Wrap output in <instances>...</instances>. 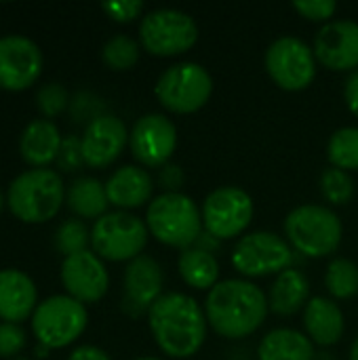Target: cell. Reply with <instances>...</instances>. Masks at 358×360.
<instances>
[{"label": "cell", "mask_w": 358, "mask_h": 360, "mask_svg": "<svg viewBox=\"0 0 358 360\" xmlns=\"http://www.w3.org/2000/svg\"><path fill=\"white\" fill-rule=\"evenodd\" d=\"M148 325L156 346L171 359L194 356L207 340V314L186 293L160 295L148 312Z\"/></svg>", "instance_id": "obj_1"}, {"label": "cell", "mask_w": 358, "mask_h": 360, "mask_svg": "<svg viewBox=\"0 0 358 360\" xmlns=\"http://www.w3.org/2000/svg\"><path fill=\"white\" fill-rule=\"evenodd\" d=\"M268 310L270 304L266 293L243 278L219 281L205 302L207 323L215 333L228 340H241L255 333L264 325Z\"/></svg>", "instance_id": "obj_2"}, {"label": "cell", "mask_w": 358, "mask_h": 360, "mask_svg": "<svg viewBox=\"0 0 358 360\" xmlns=\"http://www.w3.org/2000/svg\"><path fill=\"white\" fill-rule=\"evenodd\" d=\"M146 226L150 234L169 247L190 249L203 234V211L181 192H165L148 205Z\"/></svg>", "instance_id": "obj_3"}, {"label": "cell", "mask_w": 358, "mask_h": 360, "mask_svg": "<svg viewBox=\"0 0 358 360\" xmlns=\"http://www.w3.org/2000/svg\"><path fill=\"white\" fill-rule=\"evenodd\" d=\"M65 198L61 175L53 169H30L13 179L6 202L13 215L25 224H42L53 219Z\"/></svg>", "instance_id": "obj_4"}, {"label": "cell", "mask_w": 358, "mask_h": 360, "mask_svg": "<svg viewBox=\"0 0 358 360\" xmlns=\"http://www.w3.org/2000/svg\"><path fill=\"white\" fill-rule=\"evenodd\" d=\"M340 217L323 205L295 207L285 217V236L291 249L306 257H325L338 251L342 243Z\"/></svg>", "instance_id": "obj_5"}, {"label": "cell", "mask_w": 358, "mask_h": 360, "mask_svg": "<svg viewBox=\"0 0 358 360\" xmlns=\"http://www.w3.org/2000/svg\"><path fill=\"white\" fill-rule=\"evenodd\" d=\"M154 93L160 105L169 112L192 114L209 101L213 93V78L200 63L181 61L158 76Z\"/></svg>", "instance_id": "obj_6"}, {"label": "cell", "mask_w": 358, "mask_h": 360, "mask_svg": "<svg viewBox=\"0 0 358 360\" xmlns=\"http://www.w3.org/2000/svg\"><path fill=\"white\" fill-rule=\"evenodd\" d=\"M89 314L84 304L70 295H53L40 302L32 314V331L38 344L53 348H65L74 344L87 329Z\"/></svg>", "instance_id": "obj_7"}, {"label": "cell", "mask_w": 358, "mask_h": 360, "mask_svg": "<svg viewBox=\"0 0 358 360\" xmlns=\"http://www.w3.org/2000/svg\"><path fill=\"white\" fill-rule=\"evenodd\" d=\"M148 226L127 211H114L99 217L91 230L95 255L110 262H133L148 245Z\"/></svg>", "instance_id": "obj_8"}, {"label": "cell", "mask_w": 358, "mask_h": 360, "mask_svg": "<svg viewBox=\"0 0 358 360\" xmlns=\"http://www.w3.org/2000/svg\"><path fill=\"white\" fill-rule=\"evenodd\" d=\"M198 40L194 17L179 8L150 11L139 23V42L150 55L171 57L186 53Z\"/></svg>", "instance_id": "obj_9"}, {"label": "cell", "mask_w": 358, "mask_h": 360, "mask_svg": "<svg viewBox=\"0 0 358 360\" xmlns=\"http://www.w3.org/2000/svg\"><path fill=\"white\" fill-rule=\"evenodd\" d=\"M293 249L287 238L272 232H251L238 238L232 251V266L247 278L281 274L289 270Z\"/></svg>", "instance_id": "obj_10"}, {"label": "cell", "mask_w": 358, "mask_h": 360, "mask_svg": "<svg viewBox=\"0 0 358 360\" xmlns=\"http://www.w3.org/2000/svg\"><path fill=\"white\" fill-rule=\"evenodd\" d=\"M266 72L285 91H304L317 76V57L298 36H281L266 51Z\"/></svg>", "instance_id": "obj_11"}, {"label": "cell", "mask_w": 358, "mask_h": 360, "mask_svg": "<svg viewBox=\"0 0 358 360\" xmlns=\"http://www.w3.org/2000/svg\"><path fill=\"white\" fill-rule=\"evenodd\" d=\"M205 232L217 240H230L243 234L253 219V200L249 192L238 186H222L213 190L203 205Z\"/></svg>", "instance_id": "obj_12"}, {"label": "cell", "mask_w": 358, "mask_h": 360, "mask_svg": "<svg viewBox=\"0 0 358 360\" xmlns=\"http://www.w3.org/2000/svg\"><path fill=\"white\" fill-rule=\"evenodd\" d=\"M131 154L143 167H165L177 146V129L165 114L152 112L133 124L129 133Z\"/></svg>", "instance_id": "obj_13"}, {"label": "cell", "mask_w": 358, "mask_h": 360, "mask_svg": "<svg viewBox=\"0 0 358 360\" xmlns=\"http://www.w3.org/2000/svg\"><path fill=\"white\" fill-rule=\"evenodd\" d=\"M42 72V53L38 44L25 36L11 34L0 38V86L6 91H23L36 82Z\"/></svg>", "instance_id": "obj_14"}, {"label": "cell", "mask_w": 358, "mask_h": 360, "mask_svg": "<svg viewBox=\"0 0 358 360\" xmlns=\"http://www.w3.org/2000/svg\"><path fill=\"white\" fill-rule=\"evenodd\" d=\"M162 268L150 255H139L129 262L124 270V297H122V312L137 319L148 314L154 302L162 295Z\"/></svg>", "instance_id": "obj_15"}, {"label": "cell", "mask_w": 358, "mask_h": 360, "mask_svg": "<svg viewBox=\"0 0 358 360\" xmlns=\"http://www.w3.org/2000/svg\"><path fill=\"white\" fill-rule=\"evenodd\" d=\"M61 283L70 297L80 304H95L108 293L110 276L99 255L82 251L63 259Z\"/></svg>", "instance_id": "obj_16"}, {"label": "cell", "mask_w": 358, "mask_h": 360, "mask_svg": "<svg viewBox=\"0 0 358 360\" xmlns=\"http://www.w3.org/2000/svg\"><path fill=\"white\" fill-rule=\"evenodd\" d=\"M127 143H129V131L124 122L114 114H99L87 124L80 137L84 165L95 169L108 167L120 156Z\"/></svg>", "instance_id": "obj_17"}, {"label": "cell", "mask_w": 358, "mask_h": 360, "mask_svg": "<svg viewBox=\"0 0 358 360\" xmlns=\"http://www.w3.org/2000/svg\"><path fill=\"white\" fill-rule=\"evenodd\" d=\"M314 57L325 68L344 72L358 70V23L338 19L325 23L314 38Z\"/></svg>", "instance_id": "obj_18"}, {"label": "cell", "mask_w": 358, "mask_h": 360, "mask_svg": "<svg viewBox=\"0 0 358 360\" xmlns=\"http://www.w3.org/2000/svg\"><path fill=\"white\" fill-rule=\"evenodd\" d=\"M154 179L152 175L135 165H124L116 169L106 181V194L110 205L118 209H137L152 202Z\"/></svg>", "instance_id": "obj_19"}, {"label": "cell", "mask_w": 358, "mask_h": 360, "mask_svg": "<svg viewBox=\"0 0 358 360\" xmlns=\"http://www.w3.org/2000/svg\"><path fill=\"white\" fill-rule=\"evenodd\" d=\"M38 293L32 278L15 268L0 270V319L4 323H19L34 314Z\"/></svg>", "instance_id": "obj_20"}, {"label": "cell", "mask_w": 358, "mask_h": 360, "mask_svg": "<svg viewBox=\"0 0 358 360\" xmlns=\"http://www.w3.org/2000/svg\"><path fill=\"white\" fill-rule=\"evenodd\" d=\"M304 327L312 344L333 346L342 340L344 329H346L344 312L333 300L312 297L304 310Z\"/></svg>", "instance_id": "obj_21"}, {"label": "cell", "mask_w": 358, "mask_h": 360, "mask_svg": "<svg viewBox=\"0 0 358 360\" xmlns=\"http://www.w3.org/2000/svg\"><path fill=\"white\" fill-rule=\"evenodd\" d=\"M61 143L63 139L59 135V129L51 120L38 118V120H32L23 129L21 139H19V152L27 165L42 169L49 162L57 160Z\"/></svg>", "instance_id": "obj_22"}, {"label": "cell", "mask_w": 358, "mask_h": 360, "mask_svg": "<svg viewBox=\"0 0 358 360\" xmlns=\"http://www.w3.org/2000/svg\"><path fill=\"white\" fill-rule=\"evenodd\" d=\"M260 360H314V344L302 331L295 329H272L257 346Z\"/></svg>", "instance_id": "obj_23"}, {"label": "cell", "mask_w": 358, "mask_h": 360, "mask_svg": "<svg viewBox=\"0 0 358 360\" xmlns=\"http://www.w3.org/2000/svg\"><path fill=\"white\" fill-rule=\"evenodd\" d=\"M308 297H310L308 278L300 270L289 268L276 276V281L270 289V295H268V304L274 314L289 316V314H295L298 310H302L308 304Z\"/></svg>", "instance_id": "obj_24"}, {"label": "cell", "mask_w": 358, "mask_h": 360, "mask_svg": "<svg viewBox=\"0 0 358 360\" xmlns=\"http://www.w3.org/2000/svg\"><path fill=\"white\" fill-rule=\"evenodd\" d=\"M177 270H179L184 283L190 285L192 289H198V291H205V289L211 291L219 283L217 257L205 249H198V247H190V249H184L179 253Z\"/></svg>", "instance_id": "obj_25"}, {"label": "cell", "mask_w": 358, "mask_h": 360, "mask_svg": "<svg viewBox=\"0 0 358 360\" xmlns=\"http://www.w3.org/2000/svg\"><path fill=\"white\" fill-rule=\"evenodd\" d=\"M65 202L72 213L91 219L103 217L110 205L106 186L95 177H78L76 181H72L70 190L65 192Z\"/></svg>", "instance_id": "obj_26"}, {"label": "cell", "mask_w": 358, "mask_h": 360, "mask_svg": "<svg viewBox=\"0 0 358 360\" xmlns=\"http://www.w3.org/2000/svg\"><path fill=\"white\" fill-rule=\"evenodd\" d=\"M325 287L335 300H352L358 295V266L346 257H335L327 266Z\"/></svg>", "instance_id": "obj_27"}, {"label": "cell", "mask_w": 358, "mask_h": 360, "mask_svg": "<svg viewBox=\"0 0 358 360\" xmlns=\"http://www.w3.org/2000/svg\"><path fill=\"white\" fill-rule=\"evenodd\" d=\"M331 167L342 171H358V127L338 129L327 143Z\"/></svg>", "instance_id": "obj_28"}, {"label": "cell", "mask_w": 358, "mask_h": 360, "mask_svg": "<svg viewBox=\"0 0 358 360\" xmlns=\"http://www.w3.org/2000/svg\"><path fill=\"white\" fill-rule=\"evenodd\" d=\"M101 59L112 70H129L139 59V44L127 34H116L103 44Z\"/></svg>", "instance_id": "obj_29"}, {"label": "cell", "mask_w": 358, "mask_h": 360, "mask_svg": "<svg viewBox=\"0 0 358 360\" xmlns=\"http://www.w3.org/2000/svg\"><path fill=\"white\" fill-rule=\"evenodd\" d=\"M321 192L331 205H346L354 196V181L348 171L329 167L321 175Z\"/></svg>", "instance_id": "obj_30"}, {"label": "cell", "mask_w": 358, "mask_h": 360, "mask_svg": "<svg viewBox=\"0 0 358 360\" xmlns=\"http://www.w3.org/2000/svg\"><path fill=\"white\" fill-rule=\"evenodd\" d=\"M89 243H91V232L78 219L63 221L55 232V249L65 257L87 251Z\"/></svg>", "instance_id": "obj_31"}, {"label": "cell", "mask_w": 358, "mask_h": 360, "mask_svg": "<svg viewBox=\"0 0 358 360\" xmlns=\"http://www.w3.org/2000/svg\"><path fill=\"white\" fill-rule=\"evenodd\" d=\"M70 103L68 91L59 82H46L38 89L36 93V105L42 116H57L61 114Z\"/></svg>", "instance_id": "obj_32"}, {"label": "cell", "mask_w": 358, "mask_h": 360, "mask_svg": "<svg viewBox=\"0 0 358 360\" xmlns=\"http://www.w3.org/2000/svg\"><path fill=\"white\" fill-rule=\"evenodd\" d=\"M25 348V331L19 323H0V356L17 359V354Z\"/></svg>", "instance_id": "obj_33"}, {"label": "cell", "mask_w": 358, "mask_h": 360, "mask_svg": "<svg viewBox=\"0 0 358 360\" xmlns=\"http://www.w3.org/2000/svg\"><path fill=\"white\" fill-rule=\"evenodd\" d=\"M293 6L302 17L312 21H327L338 11V2L333 0H295Z\"/></svg>", "instance_id": "obj_34"}, {"label": "cell", "mask_w": 358, "mask_h": 360, "mask_svg": "<svg viewBox=\"0 0 358 360\" xmlns=\"http://www.w3.org/2000/svg\"><path fill=\"white\" fill-rule=\"evenodd\" d=\"M101 8L108 13V17H112L114 21L127 23L133 21L135 17L141 15L143 11V2L141 0H112V2H103Z\"/></svg>", "instance_id": "obj_35"}, {"label": "cell", "mask_w": 358, "mask_h": 360, "mask_svg": "<svg viewBox=\"0 0 358 360\" xmlns=\"http://www.w3.org/2000/svg\"><path fill=\"white\" fill-rule=\"evenodd\" d=\"M84 162L82 158V148H80V139L78 137H65L59 154H57V165L61 171H76L80 165Z\"/></svg>", "instance_id": "obj_36"}, {"label": "cell", "mask_w": 358, "mask_h": 360, "mask_svg": "<svg viewBox=\"0 0 358 360\" xmlns=\"http://www.w3.org/2000/svg\"><path fill=\"white\" fill-rule=\"evenodd\" d=\"M184 181H186V175H184V169L179 165L167 162L165 167H160L158 184H160V188H165V192H179Z\"/></svg>", "instance_id": "obj_37"}, {"label": "cell", "mask_w": 358, "mask_h": 360, "mask_svg": "<svg viewBox=\"0 0 358 360\" xmlns=\"http://www.w3.org/2000/svg\"><path fill=\"white\" fill-rule=\"evenodd\" d=\"M344 97H346V103H348L350 112L358 118V70H354L348 76L346 86H344Z\"/></svg>", "instance_id": "obj_38"}, {"label": "cell", "mask_w": 358, "mask_h": 360, "mask_svg": "<svg viewBox=\"0 0 358 360\" xmlns=\"http://www.w3.org/2000/svg\"><path fill=\"white\" fill-rule=\"evenodd\" d=\"M68 360H112L108 356V352H103L101 348L95 346H80L76 348Z\"/></svg>", "instance_id": "obj_39"}, {"label": "cell", "mask_w": 358, "mask_h": 360, "mask_svg": "<svg viewBox=\"0 0 358 360\" xmlns=\"http://www.w3.org/2000/svg\"><path fill=\"white\" fill-rule=\"evenodd\" d=\"M194 247H198V249H205V251L213 253V251L217 249V238H215V236H211L209 232H203V234L198 236V240H196V245H194Z\"/></svg>", "instance_id": "obj_40"}, {"label": "cell", "mask_w": 358, "mask_h": 360, "mask_svg": "<svg viewBox=\"0 0 358 360\" xmlns=\"http://www.w3.org/2000/svg\"><path fill=\"white\" fill-rule=\"evenodd\" d=\"M350 360H358V338L354 340L352 348H350Z\"/></svg>", "instance_id": "obj_41"}, {"label": "cell", "mask_w": 358, "mask_h": 360, "mask_svg": "<svg viewBox=\"0 0 358 360\" xmlns=\"http://www.w3.org/2000/svg\"><path fill=\"white\" fill-rule=\"evenodd\" d=\"M135 360H160V359H156V356H141V359H135Z\"/></svg>", "instance_id": "obj_42"}, {"label": "cell", "mask_w": 358, "mask_h": 360, "mask_svg": "<svg viewBox=\"0 0 358 360\" xmlns=\"http://www.w3.org/2000/svg\"><path fill=\"white\" fill-rule=\"evenodd\" d=\"M2 207H4V198H2V194H0V211H2Z\"/></svg>", "instance_id": "obj_43"}, {"label": "cell", "mask_w": 358, "mask_h": 360, "mask_svg": "<svg viewBox=\"0 0 358 360\" xmlns=\"http://www.w3.org/2000/svg\"><path fill=\"white\" fill-rule=\"evenodd\" d=\"M13 360H27V359H19V356H17V359H13Z\"/></svg>", "instance_id": "obj_44"}]
</instances>
